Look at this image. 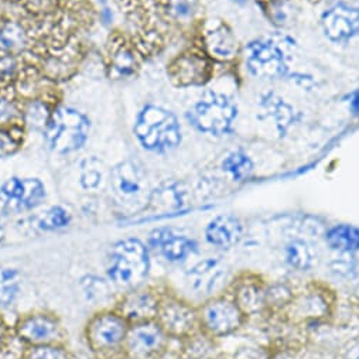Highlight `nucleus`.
I'll use <instances>...</instances> for the list:
<instances>
[{
    "label": "nucleus",
    "instance_id": "nucleus-38",
    "mask_svg": "<svg viewBox=\"0 0 359 359\" xmlns=\"http://www.w3.org/2000/svg\"><path fill=\"white\" fill-rule=\"evenodd\" d=\"M218 271V259L215 257H208L200 263H197L193 269H190L189 276L193 280V286L197 287L201 279L207 276H212Z\"/></svg>",
    "mask_w": 359,
    "mask_h": 359
},
{
    "label": "nucleus",
    "instance_id": "nucleus-19",
    "mask_svg": "<svg viewBox=\"0 0 359 359\" xmlns=\"http://www.w3.org/2000/svg\"><path fill=\"white\" fill-rule=\"evenodd\" d=\"M243 224L239 218L222 214L211 219L205 228V241L219 249H231L241 242Z\"/></svg>",
    "mask_w": 359,
    "mask_h": 359
},
{
    "label": "nucleus",
    "instance_id": "nucleus-40",
    "mask_svg": "<svg viewBox=\"0 0 359 359\" xmlns=\"http://www.w3.org/2000/svg\"><path fill=\"white\" fill-rule=\"evenodd\" d=\"M335 359H359V337H353L345 341L339 346Z\"/></svg>",
    "mask_w": 359,
    "mask_h": 359
},
{
    "label": "nucleus",
    "instance_id": "nucleus-9",
    "mask_svg": "<svg viewBox=\"0 0 359 359\" xmlns=\"http://www.w3.org/2000/svg\"><path fill=\"white\" fill-rule=\"evenodd\" d=\"M156 321L170 339H190L201 334L198 307L174 293L164 292Z\"/></svg>",
    "mask_w": 359,
    "mask_h": 359
},
{
    "label": "nucleus",
    "instance_id": "nucleus-43",
    "mask_svg": "<svg viewBox=\"0 0 359 359\" xmlns=\"http://www.w3.org/2000/svg\"><path fill=\"white\" fill-rule=\"evenodd\" d=\"M349 111L353 116L359 118V89L349 95Z\"/></svg>",
    "mask_w": 359,
    "mask_h": 359
},
{
    "label": "nucleus",
    "instance_id": "nucleus-30",
    "mask_svg": "<svg viewBox=\"0 0 359 359\" xmlns=\"http://www.w3.org/2000/svg\"><path fill=\"white\" fill-rule=\"evenodd\" d=\"M285 260L299 272H307L313 266V253L304 241H290L285 248Z\"/></svg>",
    "mask_w": 359,
    "mask_h": 359
},
{
    "label": "nucleus",
    "instance_id": "nucleus-44",
    "mask_svg": "<svg viewBox=\"0 0 359 359\" xmlns=\"http://www.w3.org/2000/svg\"><path fill=\"white\" fill-rule=\"evenodd\" d=\"M0 359H23V352H18L9 345L0 349Z\"/></svg>",
    "mask_w": 359,
    "mask_h": 359
},
{
    "label": "nucleus",
    "instance_id": "nucleus-36",
    "mask_svg": "<svg viewBox=\"0 0 359 359\" xmlns=\"http://www.w3.org/2000/svg\"><path fill=\"white\" fill-rule=\"evenodd\" d=\"M267 9L269 18L273 22V25L279 27H285L292 19V8L287 0H273V2L264 6Z\"/></svg>",
    "mask_w": 359,
    "mask_h": 359
},
{
    "label": "nucleus",
    "instance_id": "nucleus-20",
    "mask_svg": "<svg viewBox=\"0 0 359 359\" xmlns=\"http://www.w3.org/2000/svg\"><path fill=\"white\" fill-rule=\"evenodd\" d=\"M142 53L135 44L121 41L114 44L108 55V75L111 79H128L140 68Z\"/></svg>",
    "mask_w": 359,
    "mask_h": 359
},
{
    "label": "nucleus",
    "instance_id": "nucleus-22",
    "mask_svg": "<svg viewBox=\"0 0 359 359\" xmlns=\"http://www.w3.org/2000/svg\"><path fill=\"white\" fill-rule=\"evenodd\" d=\"M260 108L275 122L280 136L287 135L297 119L294 108L275 93H266L260 98Z\"/></svg>",
    "mask_w": 359,
    "mask_h": 359
},
{
    "label": "nucleus",
    "instance_id": "nucleus-45",
    "mask_svg": "<svg viewBox=\"0 0 359 359\" xmlns=\"http://www.w3.org/2000/svg\"><path fill=\"white\" fill-rule=\"evenodd\" d=\"M5 238H6V232H5L4 226H2V225H0V245H2V243H4Z\"/></svg>",
    "mask_w": 359,
    "mask_h": 359
},
{
    "label": "nucleus",
    "instance_id": "nucleus-24",
    "mask_svg": "<svg viewBox=\"0 0 359 359\" xmlns=\"http://www.w3.org/2000/svg\"><path fill=\"white\" fill-rule=\"evenodd\" d=\"M32 34L29 29L18 20L0 22V50L5 54L18 55L30 47Z\"/></svg>",
    "mask_w": 359,
    "mask_h": 359
},
{
    "label": "nucleus",
    "instance_id": "nucleus-4",
    "mask_svg": "<svg viewBox=\"0 0 359 359\" xmlns=\"http://www.w3.org/2000/svg\"><path fill=\"white\" fill-rule=\"evenodd\" d=\"M130 324L115 309H104L88 318L83 339L95 356L101 359L123 355Z\"/></svg>",
    "mask_w": 359,
    "mask_h": 359
},
{
    "label": "nucleus",
    "instance_id": "nucleus-42",
    "mask_svg": "<svg viewBox=\"0 0 359 359\" xmlns=\"http://www.w3.org/2000/svg\"><path fill=\"white\" fill-rule=\"evenodd\" d=\"M12 337H13V327H11L6 318L0 314V349L9 346Z\"/></svg>",
    "mask_w": 359,
    "mask_h": 359
},
{
    "label": "nucleus",
    "instance_id": "nucleus-37",
    "mask_svg": "<svg viewBox=\"0 0 359 359\" xmlns=\"http://www.w3.org/2000/svg\"><path fill=\"white\" fill-rule=\"evenodd\" d=\"M231 359H275L272 349L260 345H243L239 346L231 356Z\"/></svg>",
    "mask_w": 359,
    "mask_h": 359
},
{
    "label": "nucleus",
    "instance_id": "nucleus-35",
    "mask_svg": "<svg viewBox=\"0 0 359 359\" xmlns=\"http://www.w3.org/2000/svg\"><path fill=\"white\" fill-rule=\"evenodd\" d=\"M19 75V62L13 54L0 55V89L11 86Z\"/></svg>",
    "mask_w": 359,
    "mask_h": 359
},
{
    "label": "nucleus",
    "instance_id": "nucleus-18",
    "mask_svg": "<svg viewBox=\"0 0 359 359\" xmlns=\"http://www.w3.org/2000/svg\"><path fill=\"white\" fill-rule=\"evenodd\" d=\"M267 285L255 273H242L232 282L229 294L246 317L257 316L267 307Z\"/></svg>",
    "mask_w": 359,
    "mask_h": 359
},
{
    "label": "nucleus",
    "instance_id": "nucleus-21",
    "mask_svg": "<svg viewBox=\"0 0 359 359\" xmlns=\"http://www.w3.org/2000/svg\"><path fill=\"white\" fill-rule=\"evenodd\" d=\"M111 184L121 198H133L142 194L144 177L133 161H122L111 171Z\"/></svg>",
    "mask_w": 359,
    "mask_h": 359
},
{
    "label": "nucleus",
    "instance_id": "nucleus-39",
    "mask_svg": "<svg viewBox=\"0 0 359 359\" xmlns=\"http://www.w3.org/2000/svg\"><path fill=\"white\" fill-rule=\"evenodd\" d=\"M82 285H83L85 293L88 294V299H91V300L100 299V297L105 296L108 292V285L102 279H98L94 276L86 278Z\"/></svg>",
    "mask_w": 359,
    "mask_h": 359
},
{
    "label": "nucleus",
    "instance_id": "nucleus-11",
    "mask_svg": "<svg viewBox=\"0 0 359 359\" xmlns=\"http://www.w3.org/2000/svg\"><path fill=\"white\" fill-rule=\"evenodd\" d=\"M167 72L177 86H201L212 78L214 62L200 47H194L177 54L168 62Z\"/></svg>",
    "mask_w": 359,
    "mask_h": 359
},
{
    "label": "nucleus",
    "instance_id": "nucleus-32",
    "mask_svg": "<svg viewBox=\"0 0 359 359\" xmlns=\"http://www.w3.org/2000/svg\"><path fill=\"white\" fill-rule=\"evenodd\" d=\"M71 224V214L61 205H53L44 210L37 218V226L41 231L53 232L67 228Z\"/></svg>",
    "mask_w": 359,
    "mask_h": 359
},
{
    "label": "nucleus",
    "instance_id": "nucleus-27",
    "mask_svg": "<svg viewBox=\"0 0 359 359\" xmlns=\"http://www.w3.org/2000/svg\"><path fill=\"white\" fill-rule=\"evenodd\" d=\"M22 111V121L23 126H30L33 129L46 130L50 118L53 115V111L47 101L41 98H34L27 101L23 107H20Z\"/></svg>",
    "mask_w": 359,
    "mask_h": 359
},
{
    "label": "nucleus",
    "instance_id": "nucleus-8",
    "mask_svg": "<svg viewBox=\"0 0 359 359\" xmlns=\"http://www.w3.org/2000/svg\"><path fill=\"white\" fill-rule=\"evenodd\" d=\"M245 67L249 75L262 81L289 76V60L282 44L273 39H256L243 48Z\"/></svg>",
    "mask_w": 359,
    "mask_h": 359
},
{
    "label": "nucleus",
    "instance_id": "nucleus-47",
    "mask_svg": "<svg viewBox=\"0 0 359 359\" xmlns=\"http://www.w3.org/2000/svg\"><path fill=\"white\" fill-rule=\"evenodd\" d=\"M121 359H140V358H133V356H128V355H122Z\"/></svg>",
    "mask_w": 359,
    "mask_h": 359
},
{
    "label": "nucleus",
    "instance_id": "nucleus-31",
    "mask_svg": "<svg viewBox=\"0 0 359 359\" xmlns=\"http://www.w3.org/2000/svg\"><path fill=\"white\" fill-rule=\"evenodd\" d=\"M105 178L104 163L98 158H86L81 165L79 183L85 190H98Z\"/></svg>",
    "mask_w": 359,
    "mask_h": 359
},
{
    "label": "nucleus",
    "instance_id": "nucleus-29",
    "mask_svg": "<svg viewBox=\"0 0 359 359\" xmlns=\"http://www.w3.org/2000/svg\"><path fill=\"white\" fill-rule=\"evenodd\" d=\"M25 129L22 123L0 125V158L15 156L23 146Z\"/></svg>",
    "mask_w": 359,
    "mask_h": 359
},
{
    "label": "nucleus",
    "instance_id": "nucleus-25",
    "mask_svg": "<svg viewBox=\"0 0 359 359\" xmlns=\"http://www.w3.org/2000/svg\"><path fill=\"white\" fill-rule=\"evenodd\" d=\"M327 245L339 253L351 255L359 250V228L348 224H338L325 232Z\"/></svg>",
    "mask_w": 359,
    "mask_h": 359
},
{
    "label": "nucleus",
    "instance_id": "nucleus-23",
    "mask_svg": "<svg viewBox=\"0 0 359 359\" xmlns=\"http://www.w3.org/2000/svg\"><path fill=\"white\" fill-rule=\"evenodd\" d=\"M164 18L177 26H191L200 20L203 8L200 0H160Z\"/></svg>",
    "mask_w": 359,
    "mask_h": 359
},
{
    "label": "nucleus",
    "instance_id": "nucleus-28",
    "mask_svg": "<svg viewBox=\"0 0 359 359\" xmlns=\"http://www.w3.org/2000/svg\"><path fill=\"white\" fill-rule=\"evenodd\" d=\"M22 286V278L18 269L9 266H0V307L12 306Z\"/></svg>",
    "mask_w": 359,
    "mask_h": 359
},
{
    "label": "nucleus",
    "instance_id": "nucleus-1",
    "mask_svg": "<svg viewBox=\"0 0 359 359\" xmlns=\"http://www.w3.org/2000/svg\"><path fill=\"white\" fill-rule=\"evenodd\" d=\"M135 136L140 146L151 153H168L182 143L178 118L160 105H146L136 116Z\"/></svg>",
    "mask_w": 359,
    "mask_h": 359
},
{
    "label": "nucleus",
    "instance_id": "nucleus-15",
    "mask_svg": "<svg viewBox=\"0 0 359 359\" xmlns=\"http://www.w3.org/2000/svg\"><path fill=\"white\" fill-rule=\"evenodd\" d=\"M168 346V335L154 320L130 325L123 355L140 359H161L167 353Z\"/></svg>",
    "mask_w": 359,
    "mask_h": 359
},
{
    "label": "nucleus",
    "instance_id": "nucleus-17",
    "mask_svg": "<svg viewBox=\"0 0 359 359\" xmlns=\"http://www.w3.org/2000/svg\"><path fill=\"white\" fill-rule=\"evenodd\" d=\"M147 246L172 263L183 262L198 250V245L193 238L171 226L153 229L149 235Z\"/></svg>",
    "mask_w": 359,
    "mask_h": 359
},
{
    "label": "nucleus",
    "instance_id": "nucleus-3",
    "mask_svg": "<svg viewBox=\"0 0 359 359\" xmlns=\"http://www.w3.org/2000/svg\"><path fill=\"white\" fill-rule=\"evenodd\" d=\"M187 122L200 133L222 137L233 132L238 105L228 94L208 89L186 114Z\"/></svg>",
    "mask_w": 359,
    "mask_h": 359
},
{
    "label": "nucleus",
    "instance_id": "nucleus-16",
    "mask_svg": "<svg viewBox=\"0 0 359 359\" xmlns=\"http://www.w3.org/2000/svg\"><path fill=\"white\" fill-rule=\"evenodd\" d=\"M324 36L337 44L348 43L359 34V6L337 2L321 15Z\"/></svg>",
    "mask_w": 359,
    "mask_h": 359
},
{
    "label": "nucleus",
    "instance_id": "nucleus-7",
    "mask_svg": "<svg viewBox=\"0 0 359 359\" xmlns=\"http://www.w3.org/2000/svg\"><path fill=\"white\" fill-rule=\"evenodd\" d=\"M13 337L25 346L65 345L68 332L62 320L53 311L36 310L20 316L13 325Z\"/></svg>",
    "mask_w": 359,
    "mask_h": 359
},
{
    "label": "nucleus",
    "instance_id": "nucleus-26",
    "mask_svg": "<svg viewBox=\"0 0 359 359\" xmlns=\"http://www.w3.org/2000/svg\"><path fill=\"white\" fill-rule=\"evenodd\" d=\"M221 168L233 180V182L243 183L252 178L255 171V164L245 150L236 149L229 151L224 157L221 163Z\"/></svg>",
    "mask_w": 359,
    "mask_h": 359
},
{
    "label": "nucleus",
    "instance_id": "nucleus-34",
    "mask_svg": "<svg viewBox=\"0 0 359 359\" xmlns=\"http://www.w3.org/2000/svg\"><path fill=\"white\" fill-rule=\"evenodd\" d=\"M9 88L0 89V125H9L15 123L18 115L22 118L20 107L13 95V93L8 91Z\"/></svg>",
    "mask_w": 359,
    "mask_h": 359
},
{
    "label": "nucleus",
    "instance_id": "nucleus-46",
    "mask_svg": "<svg viewBox=\"0 0 359 359\" xmlns=\"http://www.w3.org/2000/svg\"><path fill=\"white\" fill-rule=\"evenodd\" d=\"M231 2H233V4L239 5V6H242V5H246V4H248V0H231Z\"/></svg>",
    "mask_w": 359,
    "mask_h": 359
},
{
    "label": "nucleus",
    "instance_id": "nucleus-33",
    "mask_svg": "<svg viewBox=\"0 0 359 359\" xmlns=\"http://www.w3.org/2000/svg\"><path fill=\"white\" fill-rule=\"evenodd\" d=\"M23 359H74L67 345L25 346Z\"/></svg>",
    "mask_w": 359,
    "mask_h": 359
},
{
    "label": "nucleus",
    "instance_id": "nucleus-2",
    "mask_svg": "<svg viewBox=\"0 0 359 359\" xmlns=\"http://www.w3.org/2000/svg\"><path fill=\"white\" fill-rule=\"evenodd\" d=\"M150 272L149 246L137 238L118 241L108 260V278L122 289H133L146 283Z\"/></svg>",
    "mask_w": 359,
    "mask_h": 359
},
{
    "label": "nucleus",
    "instance_id": "nucleus-13",
    "mask_svg": "<svg viewBox=\"0 0 359 359\" xmlns=\"http://www.w3.org/2000/svg\"><path fill=\"white\" fill-rule=\"evenodd\" d=\"M198 47L214 64H232L242 53L233 30L222 20H210L201 25Z\"/></svg>",
    "mask_w": 359,
    "mask_h": 359
},
{
    "label": "nucleus",
    "instance_id": "nucleus-12",
    "mask_svg": "<svg viewBox=\"0 0 359 359\" xmlns=\"http://www.w3.org/2000/svg\"><path fill=\"white\" fill-rule=\"evenodd\" d=\"M47 197L39 178L12 177L0 186V207L8 212H27L40 207Z\"/></svg>",
    "mask_w": 359,
    "mask_h": 359
},
{
    "label": "nucleus",
    "instance_id": "nucleus-14",
    "mask_svg": "<svg viewBox=\"0 0 359 359\" xmlns=\"http://www.w3.org/2000/svg\"><path fill=\"white\" fill-rule=\"evenodd\" d=\"M164 292L156 286L142 285L126 290L115 303L114 309L132 324L154 321Z\"/></svg>",
    "mask_w": 359,
    "mask_h": 359
},
{
    "label": "nucleus",
    "instance_id": "nucleus-5",
    "mask_svg": "<svg viewBox=\"0 0 359 359\" xmlns=\"http://www.w3.org/2000/svg\"><path fill=\"white\" fill-rule=\"evenodd\" d=\"M89 130L91 123L82 112L71 107H58L53 111L44 135L51 151L69 154L86 143Z\"/></svg>",
    "mask_w": 359,
    "mask_h": 359
},
{
    "label": "nucleus",
    "instance_id": "nucleus-41",
    "mask_svg": "<svg viewBox=\"0 0 359 359\" xmlns=\"http://www.w3.org/2000/svg\"><path fill=\"white\" fill-rule=\"evenodd\" d=\"M27 8L30 12L36 13H47L55 9L57 0H26Z\"/></svg>",
    "mask_w": 359,
    "mask_h": 359
},
{
    "label": "nucleus",
    "instance_id": "nucleus-10",
    "mask_svg": "<svg viewBox=\"0 0 359 359\" xmlns=\"http://www.w3.org/2000/svg\"><path fill=\"white\" fill-rule=\"evenodd\" d=\"M334 307L332 292L321 285H310L296 293L280 310L293 324H310L331 316Z\"/></svg>",
    "mask_w": 359,
    "mask_h": 359
},
{
    "label": "nucleus",
    "instance_id": "nucleus-48",
    "mask_svg": "<svg viewBox=\"0 0 359 359\" xmlns=\"http://www.w3.org/2000/svg\"><path fill=\"white\" fill-rule=\"evenodd\" d=\"M212 359H224V358H212Z\"/></svg>",
    "mask_w": 359,
    "mask_h": 359
},
{
    "label": "nucleus",
    "instance_id": "nucleus-6",
    "mask_svg": "<svg viewBox=\"0 0 359 359\" xmlns=\"http://www.w3.org/2000/svg\"><path fill=\"white\" fill-rule=\"evenodd\" d=\"M200 331L204 337L219 339L239 331L248 317L231 294H218L198 306Z\"/></svg>",
    "mask_w": 359,
    "mask_h": 359
}]
</instances>
